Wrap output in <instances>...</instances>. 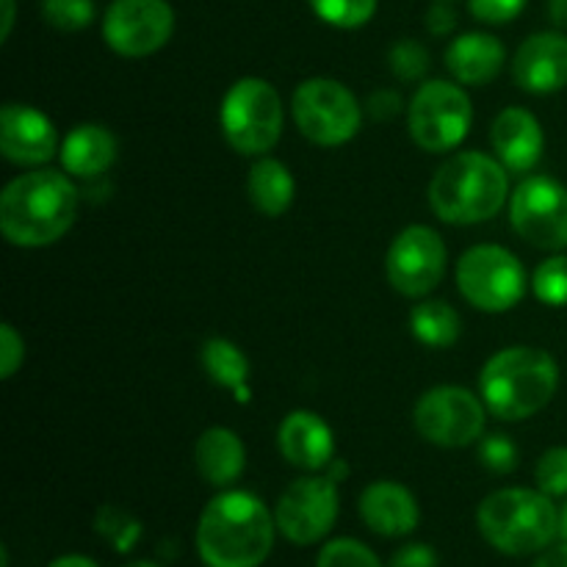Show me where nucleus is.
Masks as SVG:
<instances>
[{
  "label": "nucleus",
  "mask_w": 567,
  "mask_h": 567,
  "mask_svg": "<svg viewBox=\"0 0 567 567\" xmlns=\"http://www.w3.org/2000/svg\"><path fill=\"white\" fill-rule=\"evenodd\" d=\"M221 131L233 150L264 155L282 133V100L264 78H241L221 100Z\"/></svg>",
  "instance_id": "nucleus-6"
},
{
  "label": "nucleus",
  "mask_w": 567,
  "mask_h": 567,
  "mask_svg": "<svg viewBox=\"0 0 567 567\" xmlns=\"http://www.w3.org/2000/svg\"><path fill=\"white\" fill-rule=\"evenodd\" d=\"M507 169L485 153H457L435 172L430 205L449 225H480L507 203Z\"/></svg>",
  "instance_id": "nucleus-4"
},
{
  "label": "nucleus",
  "mask_w": 567,
  "mask_h": 567,
  "mask_svg": "<svg viewBox=\"0 0 567 567\" xmlns=\"http://www.w3.org/2000/svg\"><path fill=\"white\" fill-rule=\"evenodd\" d=\"M175 11L166 0H114L105 11L103 39L114 53L144 59L169 42Z\"/></svg>",
  "instance_id": "nucleus-12"
},
{
  "label": "nucleus",
  "mask_w": 567,
  "mask_h": 567,
  "mask_svg": "<svg viewBox=\"0 0 567 567\" xmlns=\"http://www.w3.org/2000/svg\"><path fill=\"white\" fill-rule=\"evenodd\" d=\"M94 526H97L100 535H103L116 551H131L138 543V537H142V524H138L131 513H125V509L120 507L100 509Z\"/></svg>",
  "instance_id": "nucleus-26"
},
{
  "label": "nucleus",
  "mask_w": 567,
  "mask_h": 567,
  "mask_svg": "<svg viewBox=\"0 0 567 567\" xmlns=\"http://www.w3.org/2000/svg\"><path fill=\"white\" fill-rule=\"evenodd\" d=\"M116 158V138L103 125H78L61 144V164L75 177L103 175Z\"/></svg>",
  "instance_id": "nucleus-21"
},
{
  "label": "nucleus",
  "mask_w": 567,
  "mask_h": 567,
  "mask_svg": "<svg viewBox=\"0 0 567 567\" xmlns=\"http://www.w3.org/2000/svg\"><path fill=\"white\" fill-rule=\"evenodd\" d=\"M22 358H25L22 338L17 336L14 327L3 324L0 327V377H3V380H9V377L20 369Z\"/></svg>",
  "instance_id": "nucleus-35"
},
{
  "label": "nucleus",
  "mask_w": 567,
  "mask_h": 567,
  "mask_svg": "<svg viewBox=\"0 0 567 567\" xmlns=\"http://www.w3.org/2000/svg\"><path fill=\"white\" fill-rule=\"evenodd\" d=\"M480 460L496 474H509L518 465V446L507 435H491L480 443Z\"/></svg>",
  "instance_id": "nucleus-33"
},
{
  "label": "nucleus",
  "mask_w": 567,
  "mask_h": 567,
  "mask_svg": "<svg viewBox=\"0 0 567 567\" xmlns=\"http://www.w3.org/2000/svg\"><path fill=\"white\" fill-rule=\"evenodd\" d=\"M535 567H567V543H563V546H554L551 551L543 554V557L535 563Z\"/></svg>",
  "instance_id": "nucleus-39"
},
{
  "label": "nucleus",
  "mask_w": 567,
  "mask_h": 567,
  "mask_svg": "<svg viewBox=\"0 0 567 567\" xmlns=\"http://www.w3.org/2000/svg\"><path fill=\"white\" fill-rule=\"evenodd\" d=\"M203 365L216 385L230 388L241 402L247 399L249 360L244 358V352L236 343L225 341V338H210L203 347Z\"/></svg>",
  "instance_id": "nucleus-24"
},
{
  "label": "nucleus",
  "mask_w": 567,
  "mask_h": 567,
  "mask_svg": "<svg viewBox=\"0 0 567 567\" xmlns=\"http://www.w3.org/2000/svg\"><path fill=\"white\" fill-rule=\"evenodd\" d=\"M78 188L55 169L14 177L0 194V230L14 247H48L72 227Z\"/></svg>",
  "instance_id": "nucleus-2"
},
{
  "label": "nucleus",
  "mask_w": 567,
  "mask_h": 567,
  "mask_svg": "<svg viewBox=\"0 0 567 567\" xmlns=\"http://www.w3.org/2000/svg\"><path fill=\"white\" fill-rule=\"evenodd\" d=\"M391 567H437V557L424 543H413V546H404L402 551L393 554Z\"/></svg>",
  "instance_id": "nucleus-36"
},
{
  "label": "nucleus",
  "mask_w": 567,
  "mask_h": 567,
  "mask_svg": "<svg viewBox=\"0 0 567 567\" xmlns=\"http://www.w3.org/2000/svg\"><path fill=\"white\" fill-rule=\"evenodd\" d=\"M515 233L537 249L567 247V188L554 177L535 175L520 183L509 203Z\"/></svg>",
  "instance_id": "nucleus-11"
},
{
  "label": "nucleus",
  "mask_w": 567,
  "mask_h": 567,
  "mask_svg": "<svg viewBox=\"0 0 567 567\" xmlns=\"http://www.w3.org/2000/svg\"><path fill=\"white\" fill-rule=\"evenodd\" d=\"M127 567H158V565H153V563H133V565H127Z\"/></svg>",
  "instance_id": "nucleus-44"
},
{
  "label": "nucleus",
  "mask_w": 567,
  "mask_h": 567,
  "mask_svg": "<svg viewBox=\"0 0 567 567\" xmlns=\"http://www.w3.org/2000/svg\"><path fill=\"white\" fill-rule=\"evenodd\" d=\"M457 286L476 310L504 313L524 299L526 271L509 249L480 244L460 258Z\"/></svg>",
  "instance_id": "nucleus-7"
},
{
  "label": "nucleus",
  "mask_w": 567,
  "mask_h": 567,
  "mask_svg": "<svg viewBox=\"0 0 567 567\" xmlns=\"http://www.w3.org/2000/svg\"><path fill=\"white\" fill-rule=\"evenodd\" d=\"M526 0H471V14L480 22L502 25V22L515 20L524 11Z\"/></svg>",
  "instance_id": "nucleus-34"
},
{
  "label": "nucleus",
  "mask_w": 567,
  "mask_h": 567,
  "mask_svg": "<svg viewBox=\"0 0 567 567\" xmlns=\"http://www.w3.org/2000/svg\"><path fill=\"white\" fill-rule=\"evenodd\" d=\"M338 518V487L330 476L297 480L277 502V529L297 546H310L327 537Z\"/></svg>",
  "instance_id": "nucleus-14"
},
{
  "label": "nucleus",
  "mask_w": 567,
  "mask_h": 567,
  "mask_svg": "<svg viewBox=\"0 0 567 567\" xmlns=\"http://www.w3.org/2000/svg\"><path fill=\"white\" fill-rule=\"evenodd\" d=\"M535 297L551 308H565L567 305V255H557L537 266L535 271Z\"/></svg>",
  "instance_id": "nucleus-28"
},
{
  "label": "nucleus",
  "mask_w": 567,
  "mask_h": 567,
  "mask_svg": "<svg viewBox=\"0 0 567 567\" xmlns=\"http://www.w3.org/2000/svg\"><path fill=\"white\" fill-rule=\"evenodd\" d=\"M249 197L266 216H282L293 203V177L280 161L260 158L249 169Z\"/></svg>",
  "instance_id": "nucleus-23"
},
{
  "label": "nucleus",
  "mask_w": 567,
  "mask_h": 567,
  "mask_svg": "<svg viewBox=\"0 0 567 567\" xmlns=\"http://www.w3.org/2000/svg\"><path fill=\"white\" fill-rule=\"evenodd\" d=\"M275 526L258 496L221 493L199 515L197 551L208 567H258L275 546Z\"/></svg>",
  "instance_id": "nucleus-1"
},
{
  "label": "nucleus",
  "mask_w": 567,
  "mask_h": 567,
  "mask_svg": "<svg viewBox=\"0 0 567 567\" xmlns=\"http://www.w3.org/2000/svg\"><path fill=\"white\" fill-rule=\"evenodd\" d=\"M485 415V402L474 393L457 385H441L426 391L415 404V430L435 446L460 449L482 437Z\"/></svg>",
  "instance_id": "nucleus-10"
},
{
  "label": "nucleus",
  "mask_w": 567,
  "mask_h": 567,
  "mask_svg": "<svg viewBox=\"0 0 567 567\" xmlns=\"http://www.w3.org/2000/svg\"><path fill=\"white\" fill-rule=\"evenodd\" d=\"M59 150V133L42 111L6 103L0 111V153L20 166H39Z\"/></svg>",
  "instance_id": "nucleus-15"
},
{
  "label": "nucleus",
  "mask_w": 567,
  "mask_h": 567,
  "mask_svg": "<svg viewBox=\"0 0 567 567\" xmlns=\"http://www.w3.org/2000/svg\"><path fill=\"white\" fill-rule=\"evenodd\" d=\"M480 532L493 548L513 557L543 551L559 532V513L551 496L526 487L496 491L480 504Z\"/></svg>",
  "instance_id": "nucleus-5"
},
{
  "label": "nucleus",
  "mask_w": 567,
  "mask_h": 567,
  "mask_svg": "<svg viewBox=\"0 0 567 567\" xmlns=\"http://www.w3.org/2000/svg\"><path fill=\"white\" fill-rule=\"evenodd\" d=\"M457 25V14H454L452 6H446V0H441L437 6H432L430 14H426V28H430L435 37H446Z\"/></svg>",
  "instance_id": "nucleus-38"
},
{
  "label": "nucleus",
  "mask_w": 567,
  "mask_h": 567,
  "mask_svg": "<svg viewBox=\"0 0 567 567\" xmlns=\"http://www.w3.org/2000/svg\"><path fill=\"white\" fill-rule=\"evenodd\" d=\"M244 465H247V452L241 437L233 430L214 426L197 441V468L210 485H233L244 474Z\"/></svg>",
  "instance_id": "nucleus-22"
},
{
  "label": "nucleus",
  "mask_w": 567,
  "mask_h": 567,
  "mask_svg": "<svg viewBox=\"0 0 567 567\" xmlns=\"http://www.w3.org/2000/svg\"><path fill=\"white\" fill-rule=\"evenodd\" d=\"M11 22H14V0H3V31H0L3 39H9Z\"/></svg>",
  "instance_id": "nucleus-42"
},
{
  "label": "nucleus",
  "mask_w": 567,
  "mask_h": 567,
  "mask_svg": "<svg viewBox=\"0 0 567 567\" xmlns=\"http://www.w3.org/2000/svg\"><path fill=\"white\" fill-rule=\"evenodd\" d=\"M559 532H563L565 540H567V504H565L563 513H559Z\"/></svg>",
  "instance_id": "nucleus-43"
},
{
  "label": "nucleus",
  "mask_w": 567,
  "mask_h": 567,
  "mask_svg": "<svg viewBox=\"0 0 567 567\" xmlns=\"http://www.w3.org/2000/svg\"><path fill=\"white\" fill-rule=\"evenodd\" d=\"M369 111H371V116H374V120L388 122V120H393L399 111H402V97H399L396 92H391V89H382V92L371 94Z\"/></svg>",
  "instance_id": "nucleus-37"
},
{
  "label": "nucleus",
  "mask_w": 567,
  "mask_h": 567,
  "mask_svg": "<svg viewBox=\"0 0 567 567\" xmlns=\"http://www.w3.org/2000/svg\"><path fill=\"white\" fill-rule=\"evenodd\" d=\"M548 14H551L554 25L567 28V0H548Z\"/></svg>",
  "instance_id": "nucleus-40"
},
{
  "label": "nucleus",
  "mask_w": 567,
  "mask_h": 567,
  "mask_svg": "<svg viewBox=\"0 0 567 567\" xmlns=\"http://www.w3.org/2000/svg\"><path fill=\"white\" fill-rule=\"evenodd\" d=\"M446 66L465 86H482L502 72L504 44L491 33H463L449 44Z\"/></svg>",
  "instance_id": "nucleus-20"
},
{
  "label": "nucleus",
  "mask_w": 567,
  "mask_h": 567,
  "mask_svg": "<svg viewBox=\"0 0 567 567\" xmlns=\"http://www.w3.org/2000/svg\"><path fill=\"white\" fill-rule=\"evenodd\" d=\"M277 443H280L282 457L291 465L305 471H319L336 454V441H332V430L308 410H297V413L286 415L277 432Z\"/></svg>",
  "instance_id": "nucleus-18"
},
{
  "label": "nucleus",
  "mask_w": 567,
  "mask_h": 567,
  "mask_svg": "<svg viewBox=\"0 0 567 567\" xmlns=\"http://www.w3.org/2000/svg\"><path fill=\"white\" fill-rule=\"evenodd\" d=\"M42 14L59 31H81L94 20L92 0H42Z\"/></svg>",
  "instance_id": "nucleus-29"
},
{
  "label": "nucleus",
  "mask_w": 567,
  "mask_h": 567,
  "mask_svg": "<svg viewBox=\"0 0 567 567\" xmlns=\"http://www.w3.org/2000/svg\"><path fill=\"white\" fill-rule=\"evenodd\" d=\"M537 487H540L546 496H567V449L557 446L548 449L540 457L535 471Z\"/></svg>",
  "instance_id": "nucleus-32"
},
{
  "label": "nucleus",
  "mask_w": 567,
  "mask_h": 567,
  "mask_svg": "<svg viewBox=\"0 0 567 567\" xmlns=\"http://www.w3.org/2000/svg\"><path fill=\"white\" fill-rule=\"evenodd\" d=\"M316 14L336 28H360L374 17L377 0H310Z\"/></svg>",
  "instance_id": "nucleus-27"
},
{
  "label": "nucleus",
  "mask_w": 567,
  "mask_h": 567,
  "mask_svg": "<svg viewBox=\"0 0 567 567\" xmlns=\"http://www.w3.org/2000/svg\"><path fill=\"white\" fill-rule=\"evenodd\" d=\"M50 567H97L89 557H81V554H66V557H59Z\"/></svg>",
  "instance_id": "nucleus-41"
},
{
  "label": "nucleus",
  "mask_w": 567,
  "mask_h": 567,
  "mask_svg": "<svg viewBox=\"0 0 567 567\" xmlns=\"http://www.w3.org/2000/svg\"><path fill=\"white\" fill-rule=\"evenodd\" d=\"M446 271V244L432 227L413 225L388 249V280L404 297H426Z\"/></svg>",
  "instance_id": "nucleus-13"
},
{
  "label": "nucleus",
  "mask_w": 567,
  "mask_h": 567,
  "mask_svg": "<svg viewBox=\"0 0 567 567\" xmlns=\"http://www.w3.org/2000/svg\"><path fill=\"white\" fill-rule=\"evenodd\" d=\"M471 100L457 83L430 81L410 103V136L426 153L454 150L471 131Z\"/></svg>",
  "instance_id": "nucleus-9"
},
{
  "label": "nucleus",
  "mask_w": 567,
  "mask_h": 567,
  "mask_svg": "<svg viewBox=\"0 0 567 567\" xmlns=\"http://www.w3.org/2000/svg\"><path fill=\"white\" fill-rule=\"evenodd\" d=\"M293 122L313 144L338 147L360 131V105L343 83L310 78L293 92Z\"/></svg>",
  "instance_id": "nucleus-8"
},
{
  "label": "nucleus",
  "mask_w": 567,
  "mask_h": 567,
  "mask_svg": "<svg viewBox=\"0 0 567 567\" xmlns=\"http://www.w3.org/2000/svg\"><path fill=\"white\" fill-rule=\"evenodd\" d=\"M491 142L504 169L513 175H524L540 164L546 138H543V127L532 111L504 109L493 122Z\"/></svg>",
  "instance_id": "nucleus-17"
},
{
  "label": "nucleus",
  "mask_w": 567,
  "mask_h": 567,
  "mask_svg": "<svg viewBox=\"0 0 567 567\" xmlns=\"http://www.w3.org/2000/svg\"><path fill=\"white\" fill-rule=\"evenodd\" d=\"M557 388V360L535 347L502 349L487 360L480 377L482 402L502 421H524L540 413Z\"/></svg>",
  "instance_id": "nucleus-3"
},
{
  "label": "nucleus",
  "mask_w": 567,
  "mask_h": 567,
  "mask_svg": "<svg viewBox=\"0 0 567 567\" xmlns=\"http://www.w3.org/2000/svg\"><path fill=\"white\" fill-rule=\"evenodd\" d=\"M391 70L402 81H419L430 70V53L415 39H402L391 48Z\"/></svg>",
  "instance_id": "nucleus-31"
},
{
  "label": "nucleus",
  "mask_w": 567,
  "mask_h": 567,
  "mask_svg": "<svg viewBox=\"0 0 567 567\" xmlns=\"http://www.w3.org/2000/svg\"><path fill=\"white\" fill-rule=\"evenodd\" d=\"M316 567H382L377 554L358 540H332L321 548Z\"/></svg>",
  "instance_id": "nucleus-30"
},
{
  "label": "nucleus",
  "mask_w": 567,
  "mask_h": 567,
  "mask_svg": "<svg viewBox=\"0 0 567 567\" xmlns=\"http://www.w3.org/2000/svg\"><path fill=\"white\" fill-rule=\"evenodd\" d=\"M365 526L382 537H404L419 526V504L408 487L396 482H374L360 496Z\"/></svg>",
  "instance_id": "nucleus-19"
},
{
  "label": "nucleus",
  "mask_w": 567,
  "mask_h": 567,
  "mask_svg": "<svg viewBox=\"0 0 567 567\" xmlns=\"http://www.w3.org/2000/svg\"><path fill=\"white\" fill-rule=\"evenodd\" d=\"M513 75L524 92L551 94L567 86V37L557 31L535 33L518 48Z\"/></svg>",
  "instance_id": "nucleus-16"
},
{
  "label": "nucleus",
  "mask_w": 567,
  "mask_h": 567,
  "mask_svg": "<svg viewBox=\"0 0 567 567\" xmlns=\"http://www.w3.org/2000/svg\"><path fill=\"white\" fill-rule=\"evenodd\" d=\"M410 330L419 338L421 343L432 349H446L457 343L460 330V316L452 305L446 302H421L415 305L410 313Z\"/></svg>",
  "instance_id": "nucleus-25"
}]
</instances>
